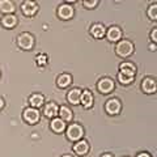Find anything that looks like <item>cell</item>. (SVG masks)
Returning a JSON list of instances; mask_svg holds the SVG:
<instances>
[{
  "label": "cell",
  "mask_w": 157,
  "mask_h": 157,
  "mask_svg": "<svg viewBox=\"0 0 157 157\" xmlns=\"http://www.w3.org/2000/svg\"><path fill=\"white\" fill-rule=\"evenodd\" d=\"M134 50H135L134 43H132L131 41H128V39H121L115 46L117 55L121 56V58H128L130 55H132Z\"/></svg>",
  "instance_id": "1"
},
{
  "label": "cell",
  "mask_w": 157,
  "mask_h": 157,
  "mask_svg": "<svg viewBox=\"0 0 157 157\" xmlns=\"http://www.w3.org/2000/svg\"><path fill=\"white\" fill-rule=\"evenodd\" d=\"M66 135L67 139L71 141H78L84 136V128L78 123H71L68 127H66Z\"/></svg>",
  "instance_id": "2"
},
{
  "label": "cell",
  "mask_w": 157,
  "mask_h": 157,
  "mask_svg": "<svg viewBox=\"0 0 157 157\" xmlns=\"http://www.w3.org/2000/svg\"><path fill=\"white\" fill-rule=\"evenodd\" d=\"M17 45H18V47L21 48V50H25V51L32 50V48L34 47V37H33V34L28 33V32L18 34Z\"/></svg>",
  "instance_id": "3"
},
{
  "label": "cell",
  "mask_w": 157,
  "mask_h": 157,
  "mask_svg": "<svg viewBox=\"0 0 157 157\" xmlns=\"http://www.w3.org/2000/svg\"><path fill=\"white\" fill-rule=\"evenodd\" d=\"M22 118L29 124H37L39 122V118H41V113H39L38 109H34V107H26L22 113Z\"/></svg>",
  "instance_id": "4"
},
{
  "label": "cell",
  "mask_w": 157,
  "mask_h": 157,
  "mask_svg": "<svg viewBox=\"0 0 157 157\" xmlns=\"http://www.w3.org/2000/svg\"><path fill=\"white\" fill-rule=\"evenodd\" d=\"M114 88H115V82L110 77H102L101 80L97 82V89L100 93H102V94H109V93L114 90Z\"/></svg>",
  "instance_id": "5"
},
{
  "label": "cell",
  "mask_w": 157,
  "mask_h": 157,
  "mask_svg": "<svg viewBox=\"0 0 157 157\" xmlns=\"http://www.w3.org/2000/svg\"><path fill=\"white\" fill-rule=\"evenodd\" d=\"M122 110V102L118 98H110L105 104V111L109 115H118Z\"/></svg>",
  "instance_id": "6"
},
{
  "label": "cell",
  "mask_w": 157,
  "mask_h": 157,
  "mask_svg": "<svg viewBox=\"0 0 157 157\" xmlns=\"http://www.w3.org/2000/svg\"><path fill=\"white\" fill-rule=\"evenodd\" d=\"M56 13H58V17L60 20L67 21V20H71L73 16H75V9H73V7L70 6L68 3H64V4H62V6H59Z\"/></svg>",
  "instance_id": "7"
},
{
  "label": "cell",
  "mask_w": 157,
  "mask_h": 157,
  "mask_svg": "<svg viewBox=\"0 0 157 157\" xmlns=\"http://www.w3.org/2000/svg\"><path fill=\"white\" fill-rule=\"evenodd\" d=\"M106 38H107V41L109 42H113V43H115V42H119L121 39H122V29L119 26H110L109 29H106Z\"/></svg>",
  "instance_id": "8"
},
{
  "label": "cell",
  "mask_w": 157,
  "mask_h": 157,
  "mask_svg": "<svg viewBox=\"0 0 157 157\" xmlns=\"http://www.w3.org/2000/svg\"><path fill=\"white\" fill-rule=\"evenodd\" d=\"M21 11L25 16L32 17L38 12V4L36 2H32V0H25L21 6Z\"/></svg>",
  "instance_id": "9"
},
{
  "label": "cell",
  "mask_w": 157,
  "mask_h": 157,
  "mask_svg": "<svg viewBox=\"0 0 157 157\" xmlns=\"http://www.w3.org/2000/svg\"><path fill=\"white\" fill-rule=\"evenodd\" d=\"M141 90L145 94H153L157 90V85H156V80L153 77H145L141 81Z\"/></svg>",
  "instance_id": "10"
},
{
  "label": "cell",
  "mask_w": 157,
  "mask_h": 157,
  "mask_svg": "<svg viewBox=\"0 0 157 157\" xmlns=\"http://www.w3.org/2000/svg\"><path fill=\"white\" fill-rule=\"evenodd\" d=\"M89 149H90V145L84 139L78 140V141H76V143L73 144V152H75L76 155H78V156L88 155V153H89Z\"/></svg>",
  "instance_id": "11"
},
{
  "label": "cell",
  "mask_w": 157,
  "mask_h": 157,
  "mask_svg": "<svg viewBox=\"0 0 157 157\" xmlns=\"http://www.w3.org/2000/svg\"><path fill=\"white\" fill-rule=\"evenodd\" d=\"M119 72L122 75H126L128 77H135L136 67L134 63H131V62H122L119 64Z\"/></svg>",
  "instance_id": "12"
},
{
  "label": "cell",
  "mask_w": 157,
  "mask_h": 157,
  "mask_svg": "<svg viewBox=\"0 0 157 157\" xmlns=\"http://www.w3.org/2000/svg\"><path fill=\"white\" fill-rule=\"evenodd\" d=\"M89 33H90L92 37H94V38H97V39H101V38L105 37V34H106V28H105V25H102V24L96 22V24H93V25L90 26Z\"/></svg>",
  "instance_id": "13"
},
{
  "label": "cell",
  "mask_w": 157,
  "mask_h": 157,
  "mask_svg": "<svg viewBox=\"0 0 157 157\" xmlns=\"http://www.w3.org/2000/svg\"><path fill=\"white\" fill-rule=\"evenodd\" d=\"M93 101H94V98H93V94L90 90L85 89L84 92H81V96H80V105L84 107V109H90L93 106Z\"/></svg>",
  "instance_id": "14"
},
{
  "label": "cell",
  "mask_w": 157,
  "mask_h": 157,
  "mask_svg": "<svg viewBox=\"0 0 157 157\" xmlns=\"http://www.w3.org/2000/svg\"><path fill=\"white\" fill-rule=\"evenodd\" d=\"M58 111H59V106L52 101L47 102V104L43 106V115L46 118H50V119H52V118H55L58 115Z\"/></svg>",
  "instance_id": "15"
},
{
  "label": "cell",
  "mask_w": 157,
  "mask_h": 157,
  "mask_svg": "<svg viewBox=\"0 0 157 157\" xmlns=\"http://www.w3.org/2000/svg\"><path fill=\"white\" fill-rule=\"evenodd\" d=\"M50 128L55 132V134H62V132L66 131V122H63L60 118H52L50 122Z\"/></svg>",
  "instance_id": "16"
},
{
  "label": "cell",
  "mask_w": 157,
  "mask_h": 157,
  "mask_svg": "<svg viewBox=\"0 0 157 157\" xmlns=\"http://www.w3.org/2000/svg\"><path fill=\"white\" fill-rule=\"evenodd\" d=\"M80 96H81V90L78 88H73L70 92L67 93V101L70 102L71 105L76 106L80 104Z\"/></svg>",
  "instance_id": "17"
},
{
  "label": "cell",
  "mask_w": 157,
  "mask_h": 157,
  "mask_svg": "<svg viewBox=\"0 0 157 157\" xmlns=\"http://www.w3.org/2000/svg\"><path fill=\"white\" fill-rule=\"evenodd\" d=\"M14 11H16V7H14L13 2L11 0H0V12L6 14H14Z\"/></svg>",
  "instance_id": "18"
},
{
  "label": "cell",
  "mask_w": 157,
  "mask_h": 157,
  "mask_svg": "<svg viewBox=\"0 0 157 157\" xmlns=\"http://www.w3.org/2000/svg\"><path fill=\"white\" fill-rule=\"evenodd\" d=\"M72 82V76L70 73H60L56 77V85L60 88V89H64V88H68Z\"/></svg>",
  "instance_id": "19"
},
{
  "label": "cell",
  "mask_w": 157,
  "mask_h": 157,
  "mask_svg": "<svg viewBox=\"0 0 157 157\" xmlns=\"http://www.w3.org/2000/svg\"><path fill=\"white\" fill-rule=\"evenodd\" d=\"M17 22H18V20H17V17L14 16V14H6V16H3V18H2V25L6 29L16 28Z\"/></svg>",
  "instance_id": "20"
},
{
  "label": "cell",
  "mask_w": 157,
  "mask_h": 157,
  "mask_svg": "<svg viewBox=\"0 0 157 157\" xmlns=\"http://www.w3.org/2000/svg\"><path fill=\"white\" fill-rule=\"evenodd\" d=\"M58 115L63 122H71L73 119V113L68 106H60L59 107Z\"/></svg>",
  "instance_id": "21"
},
{
  "label": "cell",
  "mask_w": 157,
  "mask_h": 157,
  "mask_svg": "<svg viewBox=\"0 0 157 157\" xmlns=\"http://www.w3.org/2000/svg\"><path fill=\"white\" fill-rule=\"evenodd\" d=\"M29 104H30V107L38 109L45 104V97H43V94H39V93H34L29 97Z\"/></svg>",
  "instance_id": "22"
},
{
  "label": "cell",
  "mask_w": 157,
  "mask_h": 157,
  "mask_svg": "<svg viewBox=\"0 0 157 157\" xmlns=\"http://www.w3.org/2000/svg\"><path fill=\"white\" fill-rule=\"evenodd\" d=\"M118 81L121 82L122 85H130L132 81H134V77H128V76H126V75H122L121 72H118Z\"/></svg>",
  "instance_id": "23"
},
{
  "label": "cell",
  "mask_w": 157,
  "mask_h": 157,
  "mask_svg": "<svg viewBox=\"0 0 157 157\" xmlns=\"http://www.w3.org/2000/svg\"><path fill=\"white\" fill-rule=\"evenodd\" d=\"M147 13H148V16H149L151 20L156 21V20H157V4H152V6L148 8Z\"/></svg>",
  "instance_id": "24"
},
{
  "label": "cell",
  "mask_w": 157,
  "mask_h": 157,
  "mask_svg": "<svg viewBox=\"0 0 157 157\" xmlns=\"http://www.w3.org/2000/svg\"><path fill=\"white\" fill-rule=\"evenodd\" d=\"M37 64L39 67H45L47 64V56L45 54H39V55H37Z\"/></svg>",
  "instance_id": "25"
},
{
  "label": "cell",
  "mask_w": 157,
  "mask_h": 157,
  "mask_svg": "<svg viewBox=\"0 0 157 157\" xmlns=\"http://www.w3.org/2000/svg\"><path fill=\"white\" fill-rule=\"evenodd\" d=\"M82 6H84L86 9H93L98 6L97 0H92V2H82Z\"/></svg>",
  "instance_id": "26"
},
{
  "label": "cell",
  "mask_w": 157,
  "mask_h": 157,
  "mask_svg": "<svg viewBox=\"0 0 157 157\" xmlns=\"http://www.w3.org/2000/svg\"><path fill=\"white\" fill-rule=\"evenodd\" d=\"M151 41L152 43H157V28H153L151 32Z\"/></svg>",
  "instance_id": "27"
},
{
  "label": "cell",
  "mask_w": 157,
  "mask_h": 157,
  "mask_svg": "<svg viewBox=\"0 0 157 157\" xmlns=\"http://www.w3.org/2000/svg\"><path fill=\"white\" fill-rule=\"evenodd\" d=\"M136 157H152L149 153H147V152H141V153H139Z\"/></svg>",
  "instance_id": "28"
},
{
  "label": "cell",
  "mask_w": 157,
  "mask_h": 157,
  "mask_svg": "<svg viewBox=\"0 0 157 157\" xmlns=\"http://www.w3.org/2000/svg\"><path fill=\"white\" fill-rule=\"evenodd\" d=\"M4 105H6V102H4V100H3L2 97H0V110L4 109Z\"/></svg>",
  "instance_id": "29"
},
{
  "label": "cell",
  "mask_w": 157,
  "mask_h": 157,
  "mask_svg": "<svg viewBox=\"0 0 157 157\" xmlns=\"http://www.w3.org/2000/svg\"><path fill=\"white\" fill-rule=\"evenodd\" d=\"M149 50L151 51H156V43H151V45H149Z\"/></svg>",
  "instance_id": "30"
},
{
  "label": "cell",
  "mask_w": 157,
  "mask_h": 157,
  "mask_svg": "<svg viewBox=\"0 0 157 157\" xmlns=\"http://www.w3.org/2000/svg\"><path fill=\"white\" fill-rule=\"evenodd\" d=\"M101 157H113L111 155H109V153H105V155H102Z\"/></svg>",
  "instance_id": "31"
},
{
  "label": "cell",
  "mask_w": 157,
  "mask_h": 157,
  "mask_svg": "<svg viewBox=\"0 0 157 157\" xmlns=\"http://www.w3.org/2000/svg\"><path fill=\"white\" fill-rule=\"evenodd\" d=\"M60 157H73V156H71V155H63V156H60Z\"/></svg>",
  "instance_id": "32"
},
{
  "label": "cell",
  "mask_w": 157,
  "mask_h": 157,
  "mask_svg": "<svg viewBox=\"0 0 157 157\" xmlns=\"http://www.w3.org/2000/svg\"><path fill=\"white\" fill-rule=\"evenodd\" d=\"M0 76H2V73H0Z\"/></svg>",
  "instance_id": "33"
}]
</instances>
